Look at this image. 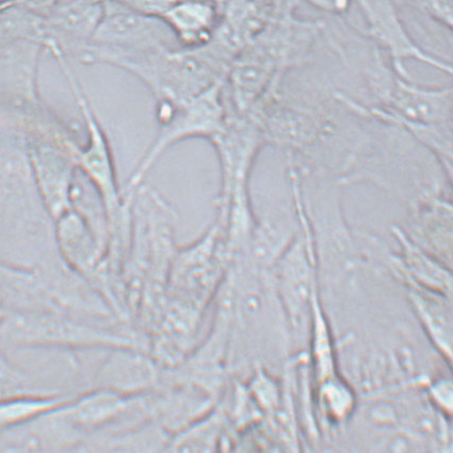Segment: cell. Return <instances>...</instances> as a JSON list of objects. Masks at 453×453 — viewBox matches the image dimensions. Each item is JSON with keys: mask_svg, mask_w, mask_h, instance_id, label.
<instances>
[{"mask_svg": "<svg viewBox=\"0 0 453 453\" xmlns=\"http://www.w3.org/2000/svg\"><path fill=\"white\" fill-rule=\"evenodd\" d=\"M117 66L138 78L156 103L179 104L226 77L231 62L210 44L196 49L157 48L112 54L98 64Z\"/></svg>", "mask_w": 453, "mask_h": 453, "instance_id": "6da1fadb", "label": "cell"}, {"mask_svg": "<svg viewBox=\"0 0 453 453\" xmlns=\"http://www.w3.org/2000/svg\"><path fill=\"white\" fill-rule=\"evenodd\" d=\"M0 346L69 351L142 348L145 338L129 325H103L51 311H9L0 326Z\"/></svg>", "mask_w": 453, "mask_h": 453, "instance_id": "7a4b0ae2", "label": "cell"}, {"mask_svg": "<svg viewBox=\"0 0 453 453\" xmlns=\"http://www.w3.org/2000/svg\"><path fill=\"white\" fill-rule=\"evenodd\" d=\"M365 80L378 105L367 108L343 96V105L353 112L399 129L408 125L452 124V87L416 85L385 64L377 48L365 67Z\"/></svg>", "mask_w": 453, "mask_h": 453, "instance_id": "3957f363", "label": "cell"}, {"mask_svg": "<svg viewBox=\"0 0 453 453\" xmlns=\"http://www.w3.org/2000/svg\"><path fill=\"white\" fill-rule=\"evenodd\" d=\"M25 138L36 192L55 222L72 210L71 195L81 144L66 124L42 106L26 113Z\"/></svg>", "mask_w": 453, "mask_h": 453, "instance_id": "277c9868", "label": "cell"}, {"mask_svg": "<svg viewBox=\"0 0 453 453\" xmlns=\"http://www.w3.org/2000/svg\"><path fill=\"white\" fill-rule=\"evenodd\" d=\"M226 78L185 102L156 103L157 137L130 175L122 195L133 199L135 190L145 183V177L157 161L174 144L194 138L211 142L226 125L228 108L226 100Z\"/></svg>", "mask_w": 453, "mask_h": 453, "instance_id": "5b68a950", "label": "cell"}, {"mask_svg": "<svg viewBox=\"0 0 453 453\" xmlns=\"http://www.w3.org/2000/svg\"><path fill=\"white\" fill-rule=\"evenodd\" d=\"M228 262L226 226L216 218L197 241L177 247L165 301L189 306L204 314L208 304L215 299Z\"/></svg>", "mask_w": 453, "mask_h": 453, "instance_id": "8992f818", "label": "cell"}, {"mask_svg": "<svg viewBox=\"0 0 453 453\" xmlns=\"http://www.w3.org/2000/svg\"><path fill=\"white\" fill-rule=\"evenodd\" d=\"M45 50L54 57L64 73L85 123L87 142L85 145H80L77 150L78 170L100 194L106 207L108 220L111 221L124 210L127 203L132 201L125 199L122 189L119 188L111 143L65 51L54 42L46 45Z\"/></svg>", "mask_w": 453, "mask_h": 453, "instance_id": "52a82bcc", "label": "cell"}, {"mask_svg": "<svg viewBox=\"0 0 453 453\" xmlns=\"http://www.w3.org/2000/svg\"><path fill=\"white\" fill-rule=\"evenodd\" d=\"M157 48H180L163 19L134 12L119 0H104L100 23L77 59L96 65L107 55Z\"/></svg>", "mask_w": 453, "mask_h": 453, "instance_id": "ba28073f", "label": "cell"}, {"mask_svg": "<svg viewBox=\"0 0 453 453\" xmlns=\"http://www.w3.org/2000/svg\"><path fill=\"white\" fill-rule=\"evenodd\" d=\"M211 143L216 150L221 169L217 210H223L236 187L249 185L255 160L268 143L262 125L253 113L239 114L230 109L221 133Z\"/></svg>", "mask_w": 453, "mask_h": 453, "instance_id": "9c48e42d", "label": "cell"}, {"mask_svg": "<svg viewBox=\"0 0 453 453\" xmlns=\"http://www.w3.org/2000/svg\"><path fill=\"white\" fill-rule=\"evenodd\" d=\"M356 2L366 25V35L376 48L383 50L392 61L394 70L411 78L404 66L406 60H416L452 75L450 62L426 53L416 43L401 19L395 0H352Z\"/></svg>", "mask_w": 453, "mask_h": 453, "instance_id": "30bf717a", "label": "cell"}, {"mask_svg": "<svg viewBox=\"0 0 453 453\" xmlns=\"http://www.w3.org/2000/svg\"><path fill=\"white\" fill-rule=\"evenodd\" d=\"M67 403L4 432L0 452L80 451L88 435L73 423Z\"/></svg>", "mask_w": 453, "mask_h": 453, "instance_id": "8fae6325", "label": "cell"}, {"mask_svg": "<svg viewBox=\"0 0 453 453\" xmlns=\"http://www.w3.org/2000/svg\"><path fill=\"white\" fill-rule=\"evenodd\" d=\"M54 235L67 267L100 290L106 279V251L88 223L71 210L54 222Z\"/></svg>", "mask_w": 453, "mask_h": 453, "instance_id": "7c38bea8", "label": "cell"}, {"mask_svg": "<svg viewBox=\"0 0 453 453\" xmlns=\"http://www.w3.org/2000/svg\"><path fill=\"white\" fill-rule=\"evenodd\" d=\"M163 369L142 348H116L109 350L92 380L93 388L137 395L160 387Z\"/></svg>", "mask_w": 453, "mask_h": 453, "instance_id": "4fadbf2b", "label": "cell"}, {"mask_svg": "<svg viewBox=\"0 0 453 453\" xmlns=\"http://www.w3.org/2000/svg\"><path fill=\"white\" fill-rule=\"evenodd\" d=\"M392 233L399 253L388 255V265L395 279L451 298V267L421 247L403 228L393 226Z\"/></svg>", "mask_w": 453, "mask_h": 453, "instance_id": "5bb4252c", "label": "cell"}, {"mask_svg": "<svg viewBox=\"0 0 453 453\" xmlns=\"http://www.w3.org/2000/svg\"><path fill=\"white\" fill-rule=\"evenodd\" d=\"M103 12L104 0H59L44 18L48 29L45 43L54 41L66 56L77 58L90 43Z\"/></svg>", "mask_w": 453, "mask_h": 453, "instance_id": "9a60e30c", "label": "cell"}, {"mask_svg": "<svg viewBox=\"0 0 453 453\" xmlns=\"http://www.w3.org/2000/svg\"><path fill=\"white\" fill-rule=\"evenodd\" d=\"M414 241L451 267L452 204L440 189L421 192L414 207Z\"/></svg>", "mask_w": 453, "mask_h": 453, "instance_id": "2e32d148", "label": "cell"}, {"mask_svg": "<svg viewBox=\"0 0 453 453\" xmlns=\"http://www.w3.org/2000/svg\"><path fill=\"white\" fill-rule=\"evenodd\" d=\"M406 296L425 334L448 365L452 364L451 298L403 283Z\"/></svg>", "mask_w": 453, "mask_h": 453, "instance_id": "e0dca14e", "label": "cell"}, {"mask_svg": "<svg viewBox=\"0 0 453 453\" xmlns=\"http://www.w3.org/2000/svg\"><path fill=\"white\" fill-rule=\"evenodd\" d=\"M133 395L93 388L67 403L70 418L88 436L119 423L127 412Z\"/></svg>", "mask_w": 453, "mask_h": 453, "instance_id": "ac0fdd59", "label": "cell"}, {"mask_svg": "<svg viewBox=\"0 0 453 453\" xmlns=\"http://www.w3.org/2000/svg\"><path fill=\"white\" fill-rule=\"evenodd\" d=\"M221 10L207 0H179L163 19L183 49H196L210 43Z\"/></svg>", "mask_w": 453, "mask_h": 453, "instance_id": "d6986e66", "label": "cell"}, {"mask_svg": "<svg viewBox=\"0 0 453 453\" xmlns=\"http://www.w3.org/2000/svg\"><path fill=\"white\" fill-rule=\"evenodd\" d=\"M227 426L226 403L219 401L207 413L172 436L165 451H217L226 439Z\"/></svg>", "mask_w": 453, "mask_h": 453, "instance_id": "ffe728a7", "label": "cell"}, {"mask_svg": "<svg viewBox=\"0 0 453 453\" xmlns=\"http://www.w3.org/2000/svg\"><path fill=\"white\" fill-rule=\"evenodd\" d=\"M310 364L315 384L338 374L336 350L332 331L322 309L319 291L312 296L310 319Z\"/></svg>", "mask_w": 453, "mask_h": 453, "instance_id": "44dd1931", "label": "cell"}, {"mask_svg": "<svg viewBox=\"0 0 453 453\" xmlns=\"http://www.w3.org/2000/svg\"><path fill=\"white\" fill-rule=\"evenodd\" d=\"M315 385L317 409L327 424H345L356 413L357 395L352 385L342 378L340 373Z\"/></svg>", "mask_w": 453, "mask_h": 453, "instance_id": "7402d4cb", "label": "cell"}, {"mask_svg": "<svg viewBox=\"0 0 453 453\" xmlns=\"http://www.w3.org/2000/svg\"><path fill=\"white\" fill-rule=\"evenodd\" d=\"M74 395L53 392L0 398V435L42 413L70 401Z\"/></svg>", "mask_w": 453, "mask_h": 453, "instance_id": "603a6c76", "label": "cell"}, {"mask_svg": "<svg viewBox=\"0 0 453 453\" xmlns=\"http://www.w3.org/2000/svg\"><path fill=\"white\" fill-rule=\"evenodd\" d=\"M246 388L265 418L278 410L283 398V384H280L265 367L257 364Z\"/></svg>", "mask_w": 453, "mask_h": 453, "instance_id": "cb8c5ba5", "label": "cell"}, {"mask_svg": "<svg viewBox=\"0 0 453 453\" xmlns=\"http://www.w3.org/2000/svg\"><path fill=\"white\" fill-rule=\"evenodd\" d=\"M53 392L54 390L35 387L23 369L8 357L0 346V398Z\"/></svg>", "mask_w": 453, "mask_h": 453, "instance_id": "d4e9b609", "label": "cell"}, {"mask_svg": "<svg viewBox=\"0 0 453 453\" xmlns=\"http://www.w3.org/2000/svg\"><path fill=\"white\" fill-rule=\"evenodd\" d=\"M426 401L445 418L451 419L452 416V379L441 376L428 381L425 385Z\"/></svg>", "mask_w": 453, "mask_h": 453, "instance_id": "484cf974", "label": "cell"}, {"mask_svg": "<svg viewBox=\"0 0 453 453\" xmlns=\"http://www.w3.org/2000/svg\"><path fill=\"white\" fill-rule=\"evenodd\" d=\"M415 7L442 27L453 29V0H418Z\"/></svg>", "mask_w": 453, "mask_h": 453, "instance_id": "4316f807", "label": "cell"}, {"mask_svg": "<svg viewBox=\"0 0 453 453\" xmlns=\"http://www.w3.org/2000/svg\"><path fill=\"white\" fill-rule=\"evenodd\" d=\"M119 2L147 17L163 19L179 0H119Z\"/></svg>", "mask_w": 453, "mask_h": 453, "instance_id": "83f0119b", "label": "cell"}, {"mask_svg": "<svg viewBox=\"0 0 453 453\" xmlns=\"http://www.w3.org/2000/svg\"><path fill=\"white\" fill-rule=\"evenodd\" d=\"M311 7L327 14L341 17L350 10L352 0H305Z\"/></svg>", "mask_w": 453, "mask_h": 453, "instance_id": "f1b7e54d", "label": "cell"}, {"mask_svg": "<svg viewBox=\"0 0 453 453\" xmlns=\"http://www.w3.org/2000/svg\"><path fill=\"white\" fill-rule=\"evenodd\" d=\"M59 0H9V4L29 10V12L46 17Z\"/></svg>", "mask_w": 453, "mask_h": 453, "instance_id": "f546056e", "label": "cell"}, {"mask_svg": "<svg viewBox=\"0 0 453 453\" xmlns=\"http://www.w3.org/2000/svg\"><path fill=\"white\" fill-rule=\"evenodd\" d=\"M8 312L6 307L0 302V326H2L4 319H6Z\"/></svg>", "mask_w": 453, "mask_h": 453, "instance_id": "4dcf8cb0", "label": "cell"}, {"mask_svg": "<svg viewBox=\"0 0 453 453\" xmlns=\"http://www.w3.org/2000/svg\"><path fill=\"white\" fill-rule=\"evenodd\" d=\"M395 2H397V4H398L399 0H395ZM403 2H406L409 4H413V6H415L416 3H418V0H403Z\"/></svg>", "mask_w": 453, "mask_h": 453, "instance_id": "1f68e13d", "label": "cell"}, {"mask_svg": "<svg viewBox=\"0 0 453 453\" xmlns=\"http://www.w3.org/2000/svg\"><path fill=\"white\" fill-rule=\"evenodd\" d=\"M4 4L3 0H0V6Z\"/></svg>", "mask_w": 453, "mask_h": 453, "instance_id": "d6a6232c", "label": "cell"}, {"mask_svg": "<svg viewBox=\"0 0 453 453\" xmlns=\"http://www.w3.org/2000/svg\"><path fill=\"white\" fill-rule=\"evenodd\" d=\"M4 3L9 2V0H3Z\"/></svg>", "mask_w": 453, "mask_h": 453, "instance_id": "836d02e7", "label": "cell"}]
</instances>
